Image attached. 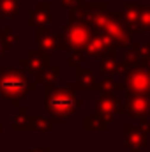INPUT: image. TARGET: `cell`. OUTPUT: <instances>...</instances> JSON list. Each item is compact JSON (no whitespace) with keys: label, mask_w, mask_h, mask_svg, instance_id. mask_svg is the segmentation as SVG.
<instances>
[{"label":"cell","mask_w":150,"mask_h":152,"mask_svg":"<svg viewBox=\"0 0 150 152\" xmlns=\"http://www.w3.org/2000/svg\"><path fill=\"white\" fill-rule=\"evenodd\" d=\"M81 60H83V53H79V51H73L69 55V66L71 67H78L81 64Z\"/></svg>","instance_id":"14"},{"label":"cell","mask_w":150,"mask_h":152,"mask_svg":"<svg viewBox=\"0 0 150 152\" xmlns=\"http://www.w3.org/2000/svg\"><path fill=\"white\" fill-rule=\"evenodd\" d=\"M27 152H51V149H28Z\"/></svg>","instance_id":"16"},{"label":"cell","mask_w":150,"mask_h":152,"mask_svg":"<svg viewBox=\"0 0 150 152\" xmlns=\"http://www.w3.org/2000/svg\"><path fill=\"white\" fill-rule=\"evenodd\" d=\"M30 120H32V115L28 113L27 106H23L11 118V127L12 131H30Z\"/></svg>","instance_id":"8"},{"label":"cell","mask_w":150,"mask_h":152,"mask_svg":"<svg viewBox=\"0 0 150 152\" xmlns=\"http://www.w3.org/2000/svg\"><path fill=\"white\" fill-rule=\"evenodd\" d=\"M58 73H60V71H58V67H55V66L51 67V66H50V67H46L44 71H41V73L36 76V80H37L41 85H44V87H46V90H48V88L57 81Z\"/></svg>","instance_id":"9"},{"label":"cell","mask_w":150,"mask_h":152,"mask_svg":"<svg viewBox=\"0 0 150 152\" xmlns=\"http://www.w3.org/2000/svg\"><path fill=\"white\" fill-rule=\"evenodd\" d=\"M95 104H97V112L103 115V117H106L110 112L118 108V101L115 97H111V96H101L95 101Z\"/></svg>","instance_id":"10"},{"label":"cell","mask_w":150,"mask_h":152,"mask_svg":"<svg viewBox=\"0 0 150 152\" xmlns=\"http://www.w3.org/2000/svg\"><path fill=\"white\" fill-rule=\"evenodd\" d=\"M127 83L134 92H147L150 88V76L143 71H133L127 76Z\"/></svg>","instance_id":"7"},{"label":"cell","mask_w":150,"mask_h":152,"mask_svg":"<svg viewBox=\"0 0 150 152\" xmlns=\"http://www.w3.org/2000/svg\"><path fill=\"white\" fill-rule=\"evenodd\" d=\"M50 66H51V53L42 51V50H32L27 53L25 58L20 60L21 71L28 75H39L41 71H44Z\"/></svg>","instance_id":"4"},{"label":"cell","mask_w":150,"mask_h":152,"mask_svg":"<svg viewBox=\"0 0 150 152\" xmlns=\"http://www.w3.org/2000/svg\"><path fill=\"white\" fill-rule=\"evenodd\" d=\"M51 129V120L46 118L44 115H32L30 120V131H50Z\"/></svg>","instance_id":"13"},{"label":"cell","mask_w":150,"mask_h":152,"mask_svg":"<svg viewBox=\"0 0 150 152\" xmlns=\"http://www.w3.org/2000/svg\"><path fill=\"white\" fill-rule=\"evenodd\" d=\"M36 41H37L39 44V50H42V51H53V50H58V46H60V41L58 37L51 32V28L48 27V28H37L36 30Z\"/></svg>","instance_id":"6"},{"label":"cell","mask_w":150,"mask_h":152,"mask_svg":"<svg viewBox=\"0 0 150 152\" xmlns=\"http://www.w3.org/2000/svg\"><path fill=\"white\" fill-rule=\"evenodd\" d=\"M2 131H4V124H0V134H2Z\"/></svg>","instance_id":"17"},{"label":"cell","mask_w":150,"mask_h":152,"mask_svg":"<svg viewBox=\"0 0 150 152\" xmlns=\"http://www.w3.org/2000/svg\"><path fill=\"white\" fill-rule=\"evenodd\" d=\"M79 4H81V0H62V7H64V9H66V7H67V9H76Z\"/></svg>","instance_id":"15"},{"label":"cell","mask_w":150,"mask_h":152,"mask_svg":"<svg viewBox=\"0 0 150 152\" xmlns=\"http://www.w3.org/2000/svg\"><path fill=\"white\" fill-rule=\"evenodd\" d=\"M92 39V32L88 25L81 20H69V25L64 27L62 32V50L64 48H73L74 51L87 50L88 42Z\"/></svg>","instance_id":"3"},{"label":"cell","mask_w":150,"mask_h":152,"mask_svg":"<svg viewBox=\"0 0 150 152\" xmlns=\"http://www.w3.org/2000/svg\"><path fill=\"white\" fill-rule=\"evenodd\" d=\"M20 12L18 0H0V16L2 18H14Z\"/></svg>","instance_id":"12"},{"label":"cell","mask_w":150,"mask_h":152,"mask_svg":"<svg viewBox=\"0 0 150 152\" xmlns=\"http://www.w3.org/2000/svg\"><path fill=\"white\" fill-rule=\"evenodd\" d=\"M76 106H81V101L76 99L71 85L48 88L44 92V108L55 122H64L67 117L74 113Z\"/></svg>","instance_id":"1"},{"label":"cell","mask_w":150,"mask_h":152,"mask_svg":"<svg viewBox=\"0 0 150 152\" xmlns=\"http://www.w3.org/2000/svg\"><path fill=\"white\" fill-rule=\"evenodd\" d=\"M51 4L50 2H39L37 5L28 12V20L27 25L37 28H48L51 23Z\"/></svg>","instance_id":"5"},{"label":"cell","mask_w":150,"mask_h":152,"mask_svg":"<svg viewBox=\"0 0 150 152\" xmlns=\"http://www.w3.org/2000/svg\"><path fill=\"white\" fill-rule=\"evenodd\" d=\"M34 88L36 85L27 80L21 69L0 67V96L11 99L12 106H20V101Z\"/></svg>","instance_id":"2"},{"label":"cell","mask_w":150,"mask_h":152,"mask_svg":"<svg viewBox=\"0 0 150 152\" xmlns=\"http://www.w3.org/2000/svg\"><path fill=\"white\" fill-rule=\"evenodd\" d=\"M76 80H78V85H79L81 88L90 90V88H95V87H97V78L92 75L90 71H87V69H78Z\"/></svg>","instance_id":"11"}]
</instances>
